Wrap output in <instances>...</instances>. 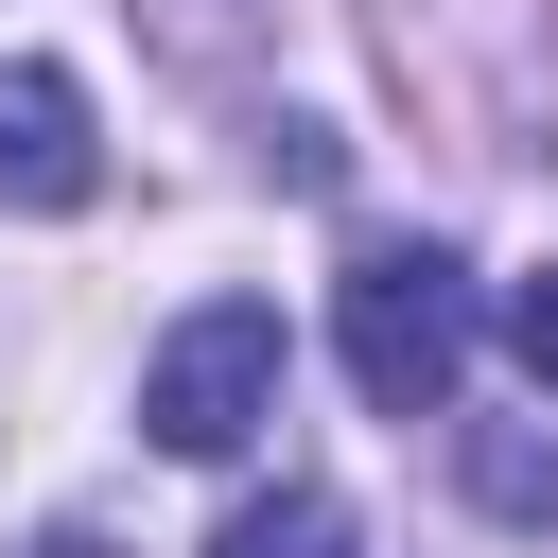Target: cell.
<instances>
[{"label": "cell", "mask_w": 558, "mask_h": 558, "mask_svg": "<svg viewBox=\"0 0 558 558\" xmlns=\"http://www.w3.org/2000/svg\"><path fill=\"white\" fill-rule=\"evenodd\" d=\"M471 488H488L506 523H558V453H541V436H471Z\"/></svg>", "instance_id": "5b68a950"}, {"label": "cell", "mask_w": 558, "mask_h": 558, "mask_svg": "<svg viewBox=\"0 0 558 558\" xmlns=\"http://www.w3.org/2000/svg\"><path fill=\"white\" fill-rule=\"evenodd\" d=\"M209 558H349V506L331 488H262V506L209 523Z\"/></svg>", "instance_id": "277c9868"}, {"label": "cell", "mask_w": 558, "mask_h": 558, "mask_svg": "<svg viewBox=\"0 0 558 558\" xmlns=\"http://www.w3.org/2000/svg\"><path fill=\"white\" fill-rule=\"evenodd\" d=\"M262 418H279V314H262V296L174 314L157 366H140V436H157V453H244Z\"/></svg>", "instance_id": "7a4b0ae2"}, {"label": "cell", "mask_w": 558, "mask_h": 558, "mask_svg": "<svg viewBox=\"0 0 558 558\" xmlns=\"http://www.w3.org/2000/svg\"><path fill=\"white\" fill-rule=\"evenodd\" d=\"M105 192V140H87V87L70 70H0V209H87Z\"/></svg>", "instance_id": "3957f363"}, {"label": "cell", "mask_w": 558, "mask_h": 558, "mask_svg": "<svg viewBox=\"0 0 558 558\" xmlns=\"http://www.w3.org/2000/svg\"><path fill=\"white\" fill-rule=\"evenodd\" d=\"M35 558H122V541H105V523H52V541H35Z\"/></svg>", "instance_id": "52a82bcc"}, {"label": "cell", "mask_w": 558, "mask_h": 558, "mask_svg": "<svg viewBox=\"0 0 558 558\" xmlns=\"http://www.w3.org/2000/svg\"><path fill=\"white\" fill-rule=\"evenodd\" d=\"M331 331H349V384H366L384 418H453V366H471V262H453V244H349Z\"/></svg>", "instance_id": "6da1fadb"}, {"label": "cell", "mask_w": 558, "mask_h": 558, "mask_svg": "<svg viewBox=\"0 0 558 558\" xmlns=\"http://www.w3.org/2000/svg\"><path fill=\"white\" fill-rule=\"evenodd\" d=\"M506 349H523V366L558 384V262H541V279H506Z\"/></svg>", "instance_id": "8992f818"}]
</instances>
